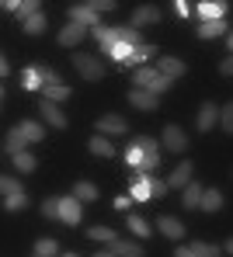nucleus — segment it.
<instances>
[{
  "label": "nucleus",
  "instance_id": "20",
  "mask_svg": "<svg viewBox=\"0 0 233 257\" xmlns=\"http://www.w3.org/2000/svg\"><path fill=\"white\" fill-rule=\"evenodd\" d=\"M157 77H160V70H157V66H140V70L133 73V84H136V87H153Z\"/></svg>",
  "mask_w": 233,
  "mask_h": 257
},
{
  "label": "nucleus",
  "instance_id": "40",
  "mask_svg": "<svg viewBox=\"0 0 233 257\" xmlns=\"http://www.w3.org/2000/svg\"><path fill=\"white\" fill-rule=\"evenodd\" d=\"M4 209H7V212H21V209H25V195H11V198H4Z\"/></svg>",
  "mask_w": 233,
  "mask_h": 257
},
{
  "label": "nucleus",
  "instance_id": "25",
  "mask_svg": "<svg viewBox=\"0 0 233 257\" xmlns=\"http://www.w3.org/2000/svg\"><path fill=\"white\" fill-rule=\"evenodd\" d=\"M202 195H205V191H202L198 184H188L185 188V209H202Z\"/></svg>",
  "mask_w": 233,
  "mask_h": 257
},
{
  "label": "nucleus",
  "instance_id": "46",
  "mask_svg": "<svg viewBox=\"0 0 233 257\" xmlns=\"http://www.w3.org/2000/svg\"><path fill=\"white\" fill-rule=\"evenodd\" d=\"M133 146H140V150H157V143H153L150 136H136V139H133Z\"/></svg>",
  "mask_w": 233,
  "mask_h": 257
},
{
  "label": "nucleus",
  "instance_id": "24",
  "mask_svg": "<svg viewBox=\"0 0 233 257\" xmlns=\"http://www.w3.org/2000/svg\"><path fill=\"white\" fill-rule=\"evenodd\" d=\"M157 167H160V153H157V150H143V164L136 167V171L150 174V171H157Z\"/></svg>",
  "mask_w": 233,
  "mask_h": 257
},
{
  "label": "nucleus",
  "instance_id": "3",
  "mask_svg": "<svg viewBox=\"0 0 233 257\" xmlns=\"http://www.w3.org/2000/svg\"><path fill=\"white\" fill-rule=\"evenodd\" d=\"M59 219L70 222V226L80 222V198H77V195H73V198H59Z\"/></svg>",
  "mask_w": 233,
  "mask_h": 257
},
{
  "label": "nucleus",
  "instance_id": "55",
  "mask_svg": "<svg viewBox=\"0 0 233 257\" xmlns=\"http://www.w3.org/2000/svg\"><path fill=\"white\" fill-rule=\"evenodd\" d=\"M35 257H46V254H35ZM52 257H56V254H52Z\"/></svg>",
  "mask_w": 233,
  "mask_h": 257
},
{
  "label": "nucleus",
  "instance_id": "36",
  "mask_svg": "<svg viewBox=\"0 0 233 257\" xmlns=\"http://www.w3.org/2000/svg\"><path fill=\"white\" fill-rule=\"evenodd\" d=\"M191 250H195L198 257H219V247H216V243H202V240L191 243Z\"/></svg>",
  "mask_w": 233,
  "mask_h": 257
},
{
  "label": "nucleus",
  "instance_id": "8",
  "mask_svg": "<svg viewBox=\"0 0 233 257\" xmlns=\"http://www.w3.org/2000/svg\"><path fill=\"white\" fill-rule=\"evenodd\" d=\"M157 229H160L164 236H171V240H181V236H185V226H181L174 215H160V219H157Z\"/></svg>",
  "mask_w": 233,
  "mask_h": 257
},
{
  "label": "nucleus",
  "instance_id": "56",
  "mask_svg": "<svg viewBox=\"0 0 233 257\" xmlns=\"http://www.w3.org/2000/svg\"><path fill=\"white\" fill-rule=\"evenodd\" d=\"M66 257H77V254H66Z\"/></svg>",
  "mask_w": 233,
  "mask_h": 257
},
{
  "label": "nucleus",
  "instance_id": "12",
  "mask_svg": "<svg viewBox=\"0 0 233 257\" xmlns=\"http://www.w3.org/2000/svg\"><path fill=\"white\" fill-rule=\"evenodd\" d=\"M25 146H28V136L21 132V125H18V128H11V132H7V139H4V150H7V153L14 157V153H21Z\"/></svg>",
  "mask_w": 233,
  "mask_h": 257
},
{
  "label": "nucleus",
  "instance_id": "6",
  "mask_svg": "<svg viewBox=\"0 0 233 257\" xmlns=\"http://www.w3.org/2000/svg\"><path fill=\"white\" fill-rule=\"evenodd\" d=\"M84 35H87V25H77V21H70V25L59 32V45H66V49H70V45L80 42Z\"/></svg>",
  "mask_w": 233,
  "mask_h": 257
},
{
  "label": "nucleus",
  "instance_id": "4",
  "mask_svg": "<svg viewBox=\"0 0 233 257\" xmlns=\"http://www.w3.org/2000/svg\"><path fill=\"white\" fill-rule=\"evenodd\" d=\"M188 184H191V160H181V167L167 177V188H171V191H181Z\"/></svg>",
  "mask_w": 233,
  "mask_h": 257
},
{
  "label": "nucleus",
  "instance_id": "44",
  "mask_svg": "<svg viewBox=\"0 0 233 257\" xmlns=\"http://www.w3.org/2000/svg\"><path fill=\"white\" fill-rule=\"evenodd\" d=\"M35 254L52 257V254H56V240H39V243H35Z\"/></svg>",
  "mask_w": 233,
  "mask_h": 257
},
{
  "label": "nucleus",
  "instance_id": "37",
  "mask_svg": "<svg viewBox=\"0 0 233 257\" xmlns=\"http://www.w3.org/2000/svg\"><path fill=\"white\" fill-rule=\"evenodd\" d=\"M133 52H136V49H133L129 42H119L115 49H111V56H115V59H122V63H129V59H133Z\"/></svg>",
  "mask_w": 233,
  "mask_h": 257
},
{
  "label": "nucleus",
  "instance_id": "48",
  "mask_svg": "<svg viewBox=\"0 0 233 257\" xmlns=\"http://www.w3.org/2000/svg\"><path fill=\"white\" fill-rule=\"evenodd\" d=\"M111 205H115V209H119V212H126V209H129V205H133V195H122V198H115V202H111Z\"/></svg>",
  "mask_w": 233,
  "mask_h": 257
},
{
  "label": "nucleus",
  "instance_id": "45",
  "mask_svg": "<svg viewBox=\"0 0 233 257\" xmlns=\"http://www.w3.org/2000/svg\"><path fill=\"white\" fill-rule=\"evenodd\" d=\"M39 73H42V87H59V77H56V70H42V66H39Z\"/></svg>",
  "mask_w": 233,
  "mask_h": 257
},
{
  "label": "nucleus",
  "instance_id": "21",
  "mask_svg": "<svg viewBox=\"0 0 233 257\" xmlns=\"http://www.w3.org/2000/svg\"><path fill=\"white\" fill-rule=\"evenodd\" d=\"M216 35H226V21H205V25H198V39H216Z\"/></svg>",
  "mask_w": 233,
  "mask_h": 257
},
{
  "label": "nucleus",
  "instance_id": "17",
  "mask_svg": "<svg viewBox=\"0 0 233 257\" xmlns=\"http://www.w3.org/2000/svg\"><path fill=\"white\" fill-rule=\"evenodd\" d=\"M94 39L101 42V49H104V52H111V49L119 45V39H122V35H119V28H94Z\"/></svg>",
  "mask_w": 233,
  "mask_h": 257
},
{
  "label": "nucleus",
  "instance_id": "5",
  "mask_svg": "<svg viewBox=\"0 0 233 257\" xmlns=\"http://www.w3.org/2000/svg\"><path fill=\"white\" fill-rule=\"evenodd\" d=\"M219 115H223V111H219L212 101H205V104H202V111H198V132H209V128L219 122Z\"/></svg>",
  "mask_w": 233,
  "mask_h": 257
},
{
  "label": "nucleus",
  "instance_id": "11",
  "mask_svg": "<svg viewBox=\"0 0 233 257\" xmlns=\"http://www.w3.org/2000/svg\"><path fill=\"white\" fill-rule=\"evenodd\" d=\"M195 11L202 14V25H205V21H223V14H226V4H219V0H216V4H209V0H205V4H198Z\"/></svg>",
  "mask_w": 233,
  "mask_h": 257
},
{
  "label": "nucleus",
  "instance_id": "31",
  "mask_svg": "<svg viewBox=\"0 0 233 257\" xmlns=\"http://www.w3.org/2000/svg\"><path fill=\"white\" fill-rule=\"evenodd\" d=\"M21 84L28 87V90H39V87H42V73H39V66H32V70H25V77H21Z\"/></svg>",
  "mask_w": 233,
  "mask_h": 257
},
{
  "label": "nucleus",
  "instance_id": "49",
  "mask_svg": "<svg viewBox=\"0 0 233 257\" xmlns=\"http://www.w3.org/2000/svg\"><path fill=\"white\" fill-rule=\"evenodd\" d=\"M219 73H223V77H233V56H230V59H223V63H219Z\"/></svg>",
  "mask_w": 233,
  "mask_h": 257
},
{
  "label": "nucleus",
  "instance_id": "7",
  "mask_svg": "<svg viewBox=\"0 0 233 257\" xmlns=\"http://www.w3.org/2000/svg\"><path fill=\"white\" fill-rule=\"evenodd\" d=\"M160 139H164V146H167V150H178V153H181V150L188 146V136H185V132H181L178 125H167Z\"/></svg>",
  "mask_w": 233,
  "mask_h": 257
},
{
  "label": "nucleus",
  "instance_id": "32",
  "mask_svg": "<svg viewBox=\"0 0 233 257\" xmlns=\"http://www.w3.org/2000/svg\"><path fill=\"white\" fill-rule=\"evenodd\" d=\"M119 35H122V42H129L133 49H136V45H146L143 35H140V28H133V25H129V28H119Z\"/></svg>",
  "mask_w": 233,
  "mask_h": 257
},
{
  "label": "nucleus",
  "instance_id": "10",
  "mask_svg": "<svg viewBox=\"0 0 233 257\" xmlns=\"http://www.w3.org/2000/svg\"><path fill=\"white\" fill-rule=\"evenodd\" d=\"M42 118H46L52 128H66V118H63V111H59L56 101H46V97H42Z\"/></svg>",
  "mask_w": 233,
  "mask_h": 257
},
{
  "label": "nucleus",
  "instance_id": "54",
  "mask_svg": "<svg viewBox=\"0 0 233 257\" xmlns=\"http://www.w3.org/2000/svg\"><path fill=\"white\" fill-rule=\"evenodd\" d=\"M226 250H230V254H233V240H230V243H226Z\"/></svg>",
  "mask_w": 233,
  "mask_h": 257
},
{
  "label": "nucleus",
  "instance_id": "33",
  "mask_svg": "<svg viewBox=\"0 0 233 257\" xmlns=\"http://www.w3.org/2000/svg\"><path fill=\"white\" fill-rule=\"evenodd\" d=\"M0 191H4V198H11V195H25L21 184H18L14 177H0Z\"/></svg>",
  "mask_w": 233,
  "mask_h": 257
},
{
  "label": "nucleus",
  "instance_id": "50",
  "mask_svg": "<svg viewBox=\"0 0 233 257\" xmlns=\"http://www.w3.org/2000/svg\"><path fill=\"white\" fill-rule=\"evenodd\" d=\"M174 11H178V18H188V14H191V7H188L185 0H178V4H174Z\"/></svg>",
  "mask_w": 233,
  "mask_h": 257
},
{
  "label": "nucleus",
  "instance_id": "19",
  "mask_svg": "<svg viewBox=\"0 0 233 257\" xmlns=\"http://www.w3.org/2000/svg\"><path fill=\"white\" fill-rule=\"evenodd\" d=\"M133 198L136 202H150L153 195H150V174H140L136 171V184H133Z\"/></svg>",
  "mask_w": 233,
  "mask_h": 257
},
{
  "label": "nucleus",
  "instance_id": "39",
  "mask_svg": "<svg viewBox=\"0 0 233 257\" xmlns=\"http://www.w3.org/2000/svg\"><path fill=\"white\" fill-rule=\"evenodd\" d=\"M167 191H171V188H167V181H157V177H150V195H153V198H164Z\"/></svg>",
  "mask_w": 233,
  "mask_h": 257
},
{
  "label": "nucleus",
  "instance_id": "35",
  "mask_svg": "<svg viewBox=\"0 0 233 257\" xmlns=\"http://www.w3.org/2000/svg\"><path fill=\"white\" fill-rule=\"evenodd\" d=\"M129 229H133L136 236H150V226H146L143 215H129Z\"/></svg>",
  "mask_w": 233,
  "mask_h": 257
},
{
  "label": "nucleus",
  "instance_id": "30",
  "mask_svg": "<svg viewBox=\"0 0 233 257\" xmlns=\"http://www.w3.org/2000/svg\"><path fill=\"white\" fill-rule=\"evenodd\" d=\"M91 153H97V157H115V146H111L108 139L94 136V139H91Z\"/></svg>",
  "mask_w": 233,
  "mask_h": 257
},
{
  "label": "nucleus",
  "instance_id": "18",
  "mask_svg": "<svg viewBox=\"0 0 233 257\" xmlns=\"http://www.w3.org/2000/svg\"><path fill=\"white\" fill-rule=\"evenodd\" d=\"M97 132H111V136H119V132H126V118H122V115H104V118L97 122Z\"/></svg>",
  "mask_w": 233,
  "mask_h": 257
},
{
  "label": "nucleus",
  "instance_id": "43",
  "mask_svg": "<svg viewBox=\"0 0 233 257\" xmlns=\"http://www.w3.org/2000/svg\"><path fill=\"white\" fill-rule=\"evenodd\" d=\"M219 125L226 128V132H233V101L223 108V115H219Z\"/></svg>",
  "mask_w": 233,
  "mask_h": 257
},
{
  "label": "nucleus",
  "instance_id": "16",
  "mask_svg": "<svg viewBox=\"0 0 233 257\" xmlns=\"http://www.w3.org/2000/svg\"><path fill=\"white\" fill-rule=\"evenodd\" d=\"M108 247H111L119 257H143V247L136 243V240H111Z\"/></svg>",
  "mask_w": 233,
  "mask_h": 257
},
{
  "label": "nucleus",
  "instance_id": "38",
  "mask_svg": "<svg viewBox=\"0 0 233 257\" xmlns=\"http://www.w3.org/2000/svg\"><path fill=\"white\" fill-rule=\"evenodd\" d=\"M150 56H153V49H150V45H136V52H133V59H129L126 66H136V63H146Z\"/></svg>",
  "mask_w": 233,
  "mask_h": 257
},
{
  "label": "nucleus",
  "instance_id": "53",
  "mask_svg": "<svg viewBox=\"0 0 233 257\" xmlns=\"http://www.w3.org/2000/svg\"><path fill=\"white\" fill-rule=\"evenodd\" d=\"M226 45H230V52H233V32H230V39H226Z\"/></svg>",
  "mask_w": 233,
  "mask_h": 257
},
{
  "label": "nucleus",
  "instance_id": "22",
  "mask_svg": "<svg viewBox=\"0 0 233 257\" xmlns=\"http://www.w3.org/2000/svg\"><path fill=\"white\" fill-rule=\"evenodd\" d=\"M73 195H77L80 202H97V188H94L91 181H77V184H73Z\"/></svg>",
  "mask_w": 233,
  "mask_h": 257
},
{
  "label": "nucleus",
  "instance_id": "42",
  "mask_svg": "<svg viewBox=\"0 0 233 257\" xmlns=\"http://www.w3.org/2000/svg\"><path fill=\"white\" fill-rule=\"evenodd\" d=\"M126 164H129V167H140V164H143V150H140V146H129V153H126Z\"/></svg>",
  "mask_w": 233,
  "mask_h": 257
},
{
  "label": "nucleus",
  "instance_id": "29",
  "mask_svg": "<svg viewBox=\"0 0 233 257\" xmlns=\"http://www.w3.org/2000/svg\"><path fill=\"white\" fill-rule=\"evenodd\" d=\"M87 236H91L94 243H111V240H119V236H115V229H108V226H94Z\"/></svg>",
  "mask_w": 233,
  "mask_h": 257
},
{
  "label": "nucleus",
  "instance_id": "1",
  "mask_svg": "<svg viewBox=\"0 0 233 257\" xmlns=\"http://www.w3.org/2000/svg\"><path fill=\"white\" fill-rule=\"evenodd\" d=\"M73 66H77V73H80L84 80H101V77H104V66H101L94 56H87V52H77V56H73Z\"/></svg>",
  "mask_w": 233,
  "mask_h": 257
},
{
  "label": "nucleus",
  "instance_id": "41",
  "mask_svg": "<svg viewBox=\"0 0 233 257\" xmlns=\"http://www.w3.org/2000/svg\"><path fill=\"white\" fill-rule=\"evenodd\" d=\"M42 215L46 219H59V198H49L46 205H42Z\"/></svg>",
  "mask_w": 233,
  "mask_h": 257
},
{
  "label": "nucleus",
  "instance_id": "28",
  "mask_svg": "<svg viewBox=\"0 0 233 257\" xmlns=\"http://www.w3.org/2000/svg\"><path fill=\"white\" fill-rule=\"evenodd\" d=\"M42 94H46V101H56V104H59V101H70V94H73V90H70V87H42Z\"/></svg>",
  "mask_w": 233,
  "mask_h": 257
},
{
  "label": "nucleus",
  "instance_id": "52",
  "mask_svg": "<svg viewBox=\"0 0 233 257\" xmlns=\"http://www.w3.org/2000/svg\"><path fill=\"white\" fill-rule=\"evenodd\" d=\"M97 257H119V254H115V250H101Z\"/></svg>",
  "mask_w": 233,
  "mask_h": 257
},
{
  "label": "nucleus",
  "instance_id": "23",
  "mask_svg": "<svg viewBox=\"0 0 233 257\" xmlns=\"http://www.w3.org/2000/svg\"><path fill=\"white\" fill-rule=\"evenodd\" d=\"M202 209H205V212H219V209H223V195H219L216 188H209V191L202 195Z\"/></svg>",
  "mask_w": 233,
  "mask_h": 257
},
{
  "label": "nucleus",
  "instance_id": "14",
  "mask_svg": "<svg viewBox=\"0 0 233 257\" xmlns=\"http://www.w3.org/2000/svg\"><path fill=\"white\" fill-rule=\"evenodd\" d=\"M4 11H11L14 18L28 21L32 14H39V4H35V0H25V4H11V0H7V4H4Z\"/></svg>",
  "mask_w": 233,
  "mask_h": 257
},
{
  "label": "nucleus",
  "instance_id": "51",
  "mask_svg": "<svg viewBox=\"0 0 233 257\" xmlns=\"http://www.w3.org/2000/svg\"><path fill=\"white\" fill-rule=\"evenodd\" d=\"M174 257H198V254H195L191 247H181V250H178V254H174Z\"/></svg>",
  "mask_w": 233,
  "mask_h": 257
},
{
  "label": "nucleus",
  "instance_id": "27",
  "mask_svg": "<svg viewBox=\"0 0 233 257\" xmlns=\"http://www.w3.org/2000/svg\"><path fill=\"white\" fill-rule=\"evenodd\" d=\"M14 167H18L21 174H32L35 171V157H32L28 150H21V153H14Z\"/></svg>",
  "mask_w": 233,
  "mask_h": 257
},
{
  "label": "nucleus",
  "instance_id": "2",
  "mask_svg": "<svg viewBox=\"0 0 233 257\" xmlns=\"http://www.w3.org/2000/svg\"><path fill=\"white\" fill-rule=\"evenodd\" d=\"M97 4H73L70 7V21H77V25H87V28H101L97 25Z\"/></svg>",
  "mask_w": 233,
  "mask_h": 257
},
{
  "label": "nucleus",
  "instance_id": "47",
  "mask_svg": "<svg viewBox=\"0 0 233 257\" xmlns=\"http://www.w3.org/2000/svg\"><path fill=\"white\" fill-rule=\"evenodd\" d=\"M171 84H174V80H171V77H164V73H160V77H157V80H153V87H150V90H171Z\"/></svg>",
  "mask_w": 233,
  "mask_h": 257
},
{
  "label": "nucleus",
  "instance_id": "34",
  "mask_svg": "<svg viewBox=\"0 0 233 257\" xmlns=\"http://www.w3.org/2000/svg\"><path fill=\"white\" fill-rule=\"evenodd\" d=\"M21 132L28 136V143H39L42 139V125L39 122H21Z\"/></svg>",
  "mask_w": 233,
  "mask_h": 257
},
{
  "label": "nucleus",
  "instance_id": "26",
  "mask_svg": "<svg viewBox=\"0 0 233 257\" xmlns=\"http://www.w3.org/2000/svg\"><path fill=\"white\" fill-rule=\"evenodd\" d=\"M42 32H46V14L39 11V14H32L25 21V35H42Z\"/></svg>",
  "mask_w": 233,
  "mask_h": 257
},
{
  "label": "nucleus",
  "instance_id": "9",
  "mask_svg": "<svg viewBox=\"0 0 233 257\" xmlns=\"http://www.w3.org/2000/svg\"><path fill=\"white\" fill-rule=\"evenodd\" d=\"M129 101H133V108H140V111H153V108H157V94H153V90H143V87H136V90L129 94Z\"/></svg>",
  "mask_w": 233,
  "mask_h": 257
},
{
  "label": "nucleus",
  "instance_id": "13",
  "mask_svg": "<svg viewBox=\"0 0 233 257\" xmlns=\"http://www.w3.org/2000/svg\"><path fill=\"white\" fill-rule=\"evenodd\" d=\"M157 21H160V11H157V7H136V11H133V28L157 25Z\"/></svg>",
  "mask_w": 233,
  "mask_h": 257
},
{
  "label": "nucleus",
  "instance_id": "15",
  "mask_svg": "<svg viewBox=\"0 0 233 257\" xmlns=\"http://www.w3.org/2000/svg\"><path fill=\"white\" fill-rule=\"evenodd\" d=\"M157 70H160L164 77H171V80H178V77H185V63H181V59H174V56H164Z\"/></svg>",
  "mask_w": 233,
  "mask_h": 257
}]
</instances>
